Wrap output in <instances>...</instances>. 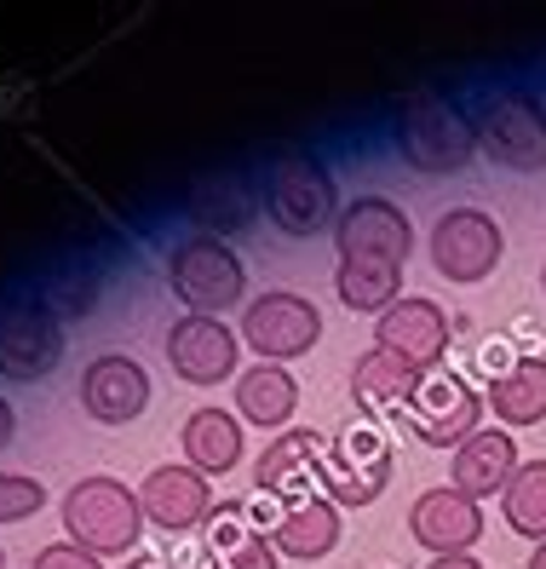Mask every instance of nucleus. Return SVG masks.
Listing matches in <instances>:
<instances>
[{"mask_svg":"<svg viewBox=\"0 0 546 569\" xmlns=\"http://www.w3.org/2000/svg\"><path fill=\"white\" fill-rule=\"evenodd\" d=\"M254 541H270V535L259 529V518H254V500H219L214 507V518L201 523V552H208V563H225V558H236V552H248Z\"/></svg>","mask_w":546,"mask_h":569,"instance_id":"nucleus-25","label":"nucleus"},{"mask_svg":"<svg viewBox=\"0 0 546 569\" xmlns=\"http://www.w3.org/2000/svg\"><path fill=\"white\" fill-rule=\"evenodd\" d=\"M471 132H477V150L506 173H540L546 167V104L524 87H500L477 98Z\"/></svg>","mask_w":546,"mask_h":569,"instance_id":"nucleus-5","label":"nucleus"},{"mask_svg":"<svg viewBox=\"0 0 546 569\" xmlns=\"http://www.w3.org/2000/svg\"><path fill=\"white\" fill-rule=\"evenodd\" d=\"M179 449L185 466H196L201 478H225L242 466V420H236V409H190Z\"/></svg>","mask_w":546,"mask_h":569,"instance_id":"nucleus-23","label":"nucleus"},{"mask_svg":"<svg viewBox=\"0 0 546 569\" xmlns=\"http://www.w3.org/2000/svg\"><path fill=\"white\" fill-rule=\"evenodd\" d=\"M259 202L265 219L282 230V237H317V230H334L339 219V190L334 173L311 156V150H288L265 167V184H259Z\"/></svg>","mask_w":546,"mask_h":569,"instance_id":"nucleus-3","label":"nucleus"},{"mask_svg":"<svg viewBox=\"0 0 546 569\" xmlns=\"http://www.w3.org/2000/svg\"><path fill=\"white\" fill-rule=\"evenodd\" d=\"M431 271L449 282H484L506 253V230L484 208H449L431 224Z\"/></svg>","mask_w":546,"mask_h":569,"instance_id":"nucleus-9","label":"nucleus"},{"mask_svg":"<svg viewBox=\"0 0 546 569\" xmlns=\"http://www.w3.org/2000/svg\"><path fill=\"white\" fill-rule=\"evenodd\" d=\"M334 293H339V306H346V311L386 317L403 299V264H391V259H339Z\"/></svg>","mask_w":546,"mask_h":569,"instance_id":"nucleus-24","label":"nucleus"},{"mask_svg":"<svg viewBox=\"0 0 546 569\" xmlns=\"http://www.w3.org/2000/svg\"><path fill=\"white\" fill-rule=\"evenodd\" d=\"M500 512L524 541H535V547L546 541V460H524L518 472H512V483L500 495Z\"/></svg>","mask_w":546,"mask_h":569,"instance_id":"nucleus-26","label":"nucleus"},{"mask_svg":"<svg viewBox=\"0 0 546 569\" xmlns=\"http://www.w3.org/2000/svg\"><path fill=\"white\" fill-rule=\"evenodd\" d=\"M167 362L185 386H225L242 375V333L219 317H196L185 311L167 328Z\"/></svg>","mask_w":546,"mask_h":569,"instance_id":"nucleus-10","label":"nucleus"},{"mask_svg":"<svg viewBox=\"0 0 546 569\" xmlns=\"http://www.w3.org/2000/svg\"><path fill=\"white\" fill-rule=\"evenodd\" d=\"M0 569H7V547H0Z\"/></svg>","mask_w":546,"mask_h":569,"instance_id":"nucleus-36","label":"nucleus"},{"mask_svg":"<svg viewBox=\"0 0 546 569\" xmlns=\"http://www.w3.org/2000/svg\"><path fill=\"white\" fill-rule=\"evenodd\" d=\"M190 219L208 230V237H214V230L225 237V230L254 219V202H248V190L236 184V179H214V184H196L190 190Z\"/></svg>","mask_w":546,"mask_h":569,"instance_id":"nucleus-27","label":"nucleus"},{"mask_svg":"<svg viewBox=\"0 0 546 569\" xmlns=\"http://www.w3.org/2000/svg\"><path fill=\"white\" fill-rule=\"evenodd\" d=\"M214 569H282V558H277V547H270V541H254L248 552H236V558H225Z\"/></svg>","mask_w":546,"mask_h":569,"instance_id":"nucleus-30","label":"nucleus"},{"mask_svg":"<svg viewBox=\"0 0 546 569\" xmlns=\"http://www.w3.org/2000/svg\"><path fill=\"white\" fill-rule=\"evenodd\" d=\"M328 237H334L339 259L408 264V253H415V224H408V213L391 202V196H357V202H346Z\"/></svg>","mask_w":546,"mask_h":569,"instance_id":"nucleus-11","label":"nucleus"},{"mask_svg":"<svg viewBox=\"0 0 546 569\" xmlns=\"http://www.w3.org/2000/svg\"><path fill=\"white\" fill-rule=\"evenodd\" d=\"M397 472V443H391V426L380 420H351V426H339L334 438H328V460H322V495L334 500L339 512L346 507H374V500L386 495Z\"/></svg>","mask_w":546,"mask_h":569,"instance_id":"nucleus-2","label":"nucleus"},{"mask_svg":"<svg viewBox=\"0 0 546 569\" xmlns=\"http://www.w3.org/2000/svg\"><path fill=\"white\" fill-rule=\"evenodd\" d=\"M167 288H173L196 317H219L230 306H242L248 293V264L236 259V248L208 230H190V237L167 253Z\"/></svg>","mask_w":546,"mask_h":569,"instance_id":"nucleus-6","label":"nucleus"},{"mask_svg":"<svg viewBox=\"0 0 546 569\" xmlns=\"http://www.w3.org/2000/svg\"><path fill=\"white\" fill-rule=\"evenodd\" d=\"M121 569H179V558H167V552H132Z\"/></svg>","mask_w":546,"mask_h":569,"instance_id":"nucleus-31","label":"nucleus"},{"mask_svg":"<svg viewBox=\"0 0 546 569\" xmlns=\"http://www.w3.org/2000/svg\"><path fill=\"white\" fill-rule=\"evenodd\" d=\"M484 415H495L500 431H524L546 420V357H518L506 375L489 380Z\"/></svg>","mask_w":546,"mask_h":569,"instance_id":"nucleus-22","label":"nucleus"},{"mask_svg":"<svg viewBox=\"0 0 546 569\" xmlns=\"http://www.w3.org/2000/svg\"><path fill=\"white\" fill-rule=\"evenodd\" d=\"M139 507H145V523L167 535H201V523L214 518V483L196 466H156L139 483Z\"/></svg>","mask_w":546,"mask_h":569,"instance_id":"nucleus-16","label":"nucleus"},{"mask_svg":"<svg viewBox=\"0 0 546 569\" xmlns=\"http://www.w3.org/2000/svg\"><path fill=\"white\" fill-rule=\"evenodd\" d=\"M518 466H524V455H518V443H512V431L484 426V431H471V438L449 455V489H460L471 500L506 495V483H512Z\"/></svg>","mask_w":546,"mask_h":569,"instance_id":"nucleus-19","label":"nucleus"},{"mask_svg":"<svg viewBox=\"0 0 546 569\" xmlns=\"http://www.w3.org/2000/svg\"><path fill=\"white\" fill-rule=\"evenodd\" d=\"M339 507L328 495H305L294 500V507H282L277 529H270V547H277V558H299V563H317L339 547Z\"/></svg>","mask_w":546,"mask_h":569,"instance_id":"nucleus-21","label":"nucleus"},{"mask_svg":"<svg viewBox=\"0 0 546 569\" xmlns=\"http://www.w3.org/2000/svg\"><path fill=\"white\" fill-rule=\"evenodd\" d=\"M449 333H455L449 311H443L437 299H426V293H403L386 317H374V346L403 357V362H415L420 375H431V368L443 362Z\"/></svg>","mask_w":546,"mask_h":569,"instance_id":"nucleus-13","label":"nucleus"},{"mask_svg":"<svg viewBox=\"0 0 546 569\" xmlns=\"http://www.w3.org/2000/svg\"><path fill=\"white\" fill-rule=\"evenodd\" d=\"M529 569H546V541H540V547L529 552Z\"/></svg>","mask_w":546,"mask_h":569,"instance_id":"nucleus-34","label":"nucleus"},{"mask_svg":"<svg viewBox=\"0 0 546 569\" xmlns=\"http://www.w3.org/2000/svg\"><path fill=\"white\" fill-rule=\"evenodd\" d=\"M397 156L415 167V173H460V167L477 156V132L471 116L443 92H415L397 116Z\"/></svg>","mask_w":546,"mask_h":569,"instance_id":"nucleus-4","label":"nucleus"},{"mask_svg":"<svg viewBox=\"0 0 546 569\" xmlns=\"http://www.w3.org/2000/svg\"><path fill=\"white\" fill-rule=\"evenodd\" d=\"M41 507H47L41 478H29V472H0V523H23V518H36Z\"/></svg>","mask_w":546,"mask_h":569,"instance_id":"nucleus-28","label":"nucleus"},{"mask_svg":"<svg viewBox=\"0 0 546 569\" xmlns=\"http://www.w3.org/2000/svg\"><path fill=\"white\" fill-rule=\"evenodd\" d=\"M242 346L259 351V362H294L322 340V311L294 288H270L242 306Z\"/></svg>","mask_w":546,"mask_h":569,"instance_id":"nucleus-7","label":"nucleus"},{"mask_svg":"<svg viewBox=\"0 0 546 569\" xmlns=\"http://www.w3.org/2000/svg\"><path fill=\"white\" fill-rule=\"evenodd\" d=\"M81 409L98 420V426H132L145 409H150V375L139 357H121V351H105L81 368Z\"/></svg>","mask_w":546,"mask_h":569,"instance_id":"nucleus-15","label":"nucleus"},{"mask_svg":"<svg viewBox=\"0 0 546 569\" xmlns=\"http://www.w3.org/2000/svg\"><path fill=\"white\" fill-rule=\"evenodd\" d=\"M63 362V322L52 311H12L0 317V375L36 386Z\"/></svg>","mask_w":546,"mask_h":569,"instance_id":"nucleus-18","label":"nucleus"},{"mask_svg":"<svg viewBox=\"0 0 546 569\" xmlns=\"http://www.w3.org/2000/svg\"><path fill=\"white\" fill-rule=\"evenodd\" d=\"M540 293H546V264H540Z\"/></svg>","mask_w":546,"mask_h":569,"instance_id":"nucleus-35","label":"nucleus"},{"mask_svg":"<svg viewBox=\"0 0 546 569\" xmlns=\"http://www.w3.org/2000/svg\"><path fill=\"white\" fill-rule=\"evenodd\" d=\"M12 426H18V420H12V403H7V397H0V449L12 443Z\"/></svg>","mask_w":546,"mask_h":569,"instance_id":"nucleus-33","label":"nucleus"},{"mask_svg":"<svg viewBox=\"0 0 546 569\" xmlns=\"http://www.w3.org/2000/svg\"><path fill=\"white\" fill-rule=\"evenodd\" d=\"M29 569H105V558L81 552L76 541H52V547L36 552V563H29Z\"/></svg>","mask_w":546,"mask_h":569,"instance_id":"nucleus-29","label":"nucleus"},{"mask_svg":"<svg viewBox=\"0 0 546 569\" xmlns=\"http://www.w3.org/2000/svg\"><path fill=\"white\" fill-rule=\"evenodd\" d=\"M408 535H415L431 558L471 552L477 541H484V500L437 483V489H426L415 507H408Z\"/></svg>","mask_w":546,"mask_h":569,"instance_id":"nucleus-14","label":"nucleus"},{"mask_svg":"<svg viewBox=\"0 0 546 569\" xmlns=\"http://www.w3.org/2000/svg\"><path fill=\"white\" fill-rule=\"evenodd\" d=\"M322 460H328V438L322 431L288 426L282 438H270L265 455L254 460V489L277 507H294L305 495H322Z\"/></svg>","mask_w":546,"mask_h":569,"instance_id":"nucleus-12","label":"nucleus"},{"mask_svg":"<svg viewBox=\"0 0 546 569\" xmlns=\"http://www.w3.org/2000/svg\"><path fill=\"white\" fill-rule=\"evenodd\" d=\"M294 415H299V380L282 362H254V368L236 375V420L282 438V431L294 426Z\"/></svg>","mask_w":546,"mask_h":569,"instance_id":"nucleus-20","label":"nucleus"},{"mask_svg":"<svg viewBox=\"0 0 546 569\" xmlns=\"http://www.w3.org/2000/svg\"><path fill=\"white\" fill-rule=\"evenodd\" d=\"M408 431L426 443V449H460L471 431H484V397L471 391L466 375H449V368H431L420 375V391L408 403Z\"/></svg>","mask_w":546,"mask_h":569,"instance_id":"nucleus-8","label":"nucleus"},{"mask_svg":"<svg viewBox=\"0 0 546 569\" xmlns=\"http://www.w3.org/2000/svg\"><path fill=\"white\" fill-rule=\"evenodd\" d=\"M63 541H76L92 558H132L145 535V507L139 489H127L121 478H81L70 495H63Z\"/></svg>","mask_w":546,"mask_h":569,"instance_id":"nucleus-1","label":"nucleus"},{"mask_svg":"<svg viewBox=\"0 0 546 569\" xmlns=\"http://www.w3.org/2000/svg\"><path fill=\"white\" fill-rule=\"evenodd\" d=\"M415 391H420V368L380 351V346H368L351 362V403H357L363 420H380V426L403 420L408 403H415Z\"/></svg>","mask_w":546,"mask_h":569,"instance_id":"nucleus-17","label":"nucleus"},{"mask_svg":"<svg viewBox=\"0 0 546 569\" xmlns=\"http://www.w3.org/2000/svg\"><path fill=\"white\" fill-rule=\"evenodd\" d=\"M426 569H484V558H471V552H455V558H431Z\"/></svg>","mask_w":546,"mask_h":569,"instance_id":"nucleus-32","label":"nucleus"}]
</instances>
